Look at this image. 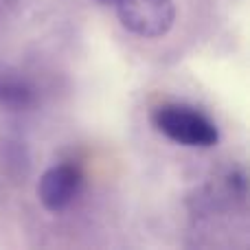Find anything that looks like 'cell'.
Segmentation results:
<instances>
[{"label": "cell", "mask_w": 250, "mask_h": 250, "mask_svg": "<svg viewBox=\"0 0 250 250\" xmlns=\"http://www.w3.org/2000/svg\"><path fill=\"white\" fill-rule=\"evenodd\" d=\"M151 125L156 132L167 136L169 141L185 147H215L220 141L217 125L204 112L182 104H165L158 105L151 114Z\"/></svg>", "instance_id": "6da1fadb"}, {"label": "cell", "mask_w": 250, "mask_h": 250, "mask_svg": "<svg viewBox=\"0 0 250 250\" xmlns=\"http://www.w3.org/2000/svg\"><path fill=\"white\" fill-rule=\"evenodd\" d=\"M114 4L121 24L141 38H160L176 22L173 0H117Z\"/></svg>", "instance_id": "7a4b0ae2"}, {"label": "cell", "mask_w": 250, "mask_h": 250, "mask_svg": "<svg viewBox=\"0 0 250 250\" xmlns=\"http://www.w3.org/2000/svg\"><path fill=\"white\" fill-rule=\"evenodd\" d=\"M82 189V173L75 165L60 163L40 176L38 200L51 213H62L75 202Z\"/></svg>", "instance_id": "3957f363"}, {"label": "cell", "mask_w": 250, "mask_h": 250, "mask_svg": "<svg viewBox=\"0 0 250 250\" xmlns=\"http://www.w3.org/2000/svg\"><path fill=\"white\" fill-rule=\"evenodd\" d=\"M38 104V90L24 73L0 66V110L4 112H29Z\"/></svg>", "instance_id": "277c9868"}, {"label": "cell", "mask_w": 250, "mask_h": 250, "mask_svg": "<svg viewBox=\"0 0 250 250\" xmlns=\"http://www.w3.org/2000/svg\"><path fill=\"white\" fill-rule=\"evenodd\" d=\"M99 2H104V4H114L117 0H99Z\"/></svg>", "instance_id": "5b68a950"}]
</instances>
